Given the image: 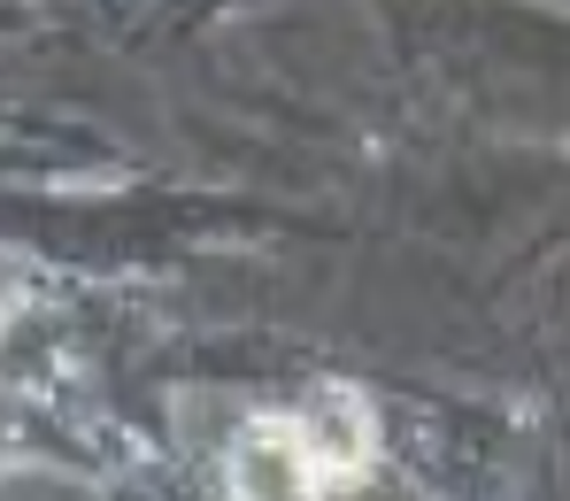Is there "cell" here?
I'll return each instance as SVG.
<instances>
[{
  "label": "cell",
  "instance_id": "obj_1",
  "mask_svg": "<svg viewBox=\"0 0 570 501\" xmlns=\"http://www.w3.org/2000/svg\"><path fill=\"white\" fill-rule=\"evenodd\" d=\"M379 463V416L355 394L308 401V409H271L239 440V487L255 494H340Z\"/></svg>",
  "mask_w": 570,
  "mask_h": 501
}]
</instances>
